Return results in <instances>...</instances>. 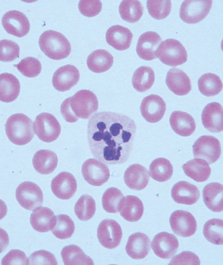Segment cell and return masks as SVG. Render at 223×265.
Instances as JSON below:
<instances>
[{
  "instance_id": "1",
  "label": "cell",
  "mask_w": 223,
  "mask_h": 265,
  "mask_svg": "<svg viewBox=\"0 0 223 265\" xmlns=\"http://www.w3.org/2000/svg\"><path fill=\"white\" fill-rule=\"evenodd\" d=\"M135 122L128 116L112 112L95 113L87 124V140L96 159L107 164L125 162L132 150Z\"/></svg>"
},
{
  "instance_id": "2",
  "label": "cell",
  "mask_w": 223,
  "mask_h": 265,
  "mask_svg": "<svg viewBox=\"0 0 223 265\" xmlns=\"http://www.w3.org/2000/svg\"><path fill=\"white\" fill-rule=\"evenodd\" d=\"M98 107L96 94L89 90L82 89L63 102L60 112L66 122L73 123L78 118H88L98 110Z\"/></svg>"
},
{
  "instance_id": "3",
  "label": "cell",
  "mask_w": 223,
  "mask_h": 265,
  "mask_svg": "<svg viewBox=\"0 0 223 265\" xmlns=\"http://www.w3.org/2000/svg\"><path fill=\"white\" fill-rule=\"evenodd\" d=\"M38 44L44 54L54 60L66 58L71 50L67 39L61 33L53 30L44 31L39 37Z\"/></svg>"
},
{
  "instance_id": "4",
  "label": "cell",
  "mask_w": 223,
  "mask_h": 265,
  "mask_svg": "<svg viewBox=\"0 0 223 265\" xmlns=\"http://www.w3.org/2000/svg\"><path fill=\"white\" fill-rule=\"evenodd\" d=\"M32 125V120L26 115L13 114L7 120L6 133L12 143L17 145H24L30 142L34 137Z\"/></svg>"
},
{
  "instance_id": "5",
  "label": "cell",
  "mask_w": 223,
  "mask_h": 265,
  "mask_svg": "<svg viewBox=\"0 0 223 265\" xmlns=\"http://www.w3.org/2000/svg\"><path fill=\"white\" fill-rule=\"evenodd\" d=\"M156 56L163 63L176 67L187 61V52L177 40L168 39L162 41L156 51Z\"/></svg>"
},
{
  "instance_id": "6",
  "label": "cell",
  "mask_w": 223,
  "mask_h": 265,
  "mask_svg": "<svg viewBox=\"0 0 223 265\" xmlns=\"http://www.w3.org/2000/svg\"><path fill=\"white\" fill-rule=\"evenodd\" d=\"M34 134L41 141L50 143L55 141L61 132V126L52 114L43 112L38 115L33 123Z\"/></svg>"
},
{
  "instance_id": "7",
  "label": "cell",
  "mask_w": 223,
  "mask_h": 265,
  "mask_svg": "<svg viewBox=\"0 0 223 265\" xmlns=\"http://www.w3.org/2000/svg\"><path fill=\"white\" fill-rule=\"evenodd\" d=\"M212 4L211 0H186L180 7V18L187 23H198L206 17Z\"/></svg>"
},
{
  "instance_id": "8",
  "label": "cell",
  "mask_w": 223,
  "mask_h": 265,
  "mask_svg": "<svg viewBox=\"0 0 223 265\" xmlns=\"http://www.w3.org/2000/svg\"><path fill=\"white\" fill-rule=\"evenodd\" d=\"M193 155L195 158H201L208 163L216 161L221 154L219 141L211 136L200 137L193 145Z\"/></svg>"
},
{
  "instance_id": "9",
  "label": "cell",
  "mask_w": 223,
  "mask_h": 265,
  "mask_svg": "<svg viewBox=\"0 0 223 265\" xmlns=\"http://www.w3.org/2000/svg\"><path fill=\"white\" fill-rule=\"evenodd\" d=\"M16 198L20 205L28 210H33L43 203L42 191L35 183L25 181L17 187Z\"/></svg>"
},
{
  "instance_id": "10",
  "label": "cell",
  "mask_w": 223,
  "mask_h": 265,
  "mask_svg": "<svg viewBox=\"0 0 223 265\" xmlns=\"http://www.w3.org/2000/svg\"><path fill=\"white\" fill-rule=\"evenodd\" d=\"M122 231L119 224L113 219L102 220L97 228V237L100 244L104 247L111 249L120 243Z\"/></svg>"
},
{
  "instance_id": "11",
  "label": "cell",
  "mask_w": 223,
  "mask_h": 265,
  "mask_svg": "<svg viewBox=\"0 0 223 265\" xmlns=\"http://www.w3.org/2000/svg\"><path fill=\"white\" fill-rule=\"evenodd\" d=\"M84 179L93 186H100L110 177V171L105 163L95 158L85 161L81 168Z\"/></svg>"
},
{
  "instance_id": "12",
  "label": "cell",
  "mask_w": 223,
  "mask_h": 265,
  "mask_svg": "<svg viewBox=\"0 0 223 265\" xmlns=\"http://www.w3.org/2000/svg\"><path fill=\"white\" fill-rule=\"evenodd\" d=\"M169 223L173 232L182 237H189L197 230V222L194 216L185 210L174 211L169 218Z\"/></svg>"
},
{
  "instance_id": "13",
  "label": "cell",
  "mask_w": 223,
  "mask_h": 265,
  "mask_svg": "<svg viewBox=\"0 0 223 265\" xmlns=\"http://www.w3.org/2000/svg\"><path fill=\"white\" fill-rule=\"evenodd\" d=\"M2 23L8 34L18 38L26 36L30 29L27 17L17 10H11L6 13L2 17Z\"/></svg>"
},
{
  "instance_id": "14",
  "label": "cell",
  "mask_w": 223,
  "mask_h": 265,
  "mask_svg": "<svg viewBox=\"0 0 223 265\" xmlns=\"http://www.w3.org/2000/svg\"><path fill=\"white\" fill-rule=\"evenodd\" d=\"M179 241L172 234L165 231L156 234L151 243V247L154 253L158 257L169 259L176 253L179 247Z\"/></svg>"
},
{
  "instance_id": "15",
  "label": "cell",
  "mask_w": 223,
  "mask_h": 265,
  "mask_svg": "<svg viewBox=\"0 0 223 265\" xmlns=\"http://www.w3.org/2000/svg\"><path fill=\"white\" fill-rule=\"evenodd\" d=\"M166 110V104L161 97L156 94H150L143 98L140 111L143 118L150 123H156L163 117Z\"/></svg>"
},
{
  "instance_id": "16",
  "label": "cell",
  "mask_w": 223,
  "mask_h": 265,
  "mask_svg": "<svg viewBox=\"0 0 223 265\" xmlns=\"http://www.w3.org/2000/svg\"><path fill=\"white\" fill-rule=\"evenodd\" d=\"M80 74L73 65L66 64L58 68L54 73L52 84L58 91L64 92L70 90L78 82Z\"/></svg>"
},
{
  "instance_id": "17",
  "label": "cell",
  "mask_w": 223,
  "mask_h": 265,
  "mask_svg": "<svg viewBox=\"0 0 223 265\" xmlns=\"http://www.w3.org/2000/svg\"><path fill=\"white\" fill-rule=\"evenodd\" d=\"M51 189L54 194L62 200L71 198L77 189V182L72 174L62 172L53 179Z\"/></svg>"
},
{
  "instance_id": "18",
  "label": "cell",
  "mask_w": 223,
  "mask_h": 265,
  "mask_svg": "<svg viewBox=\"0 0 223 265\" xmlns=\"http://www.w3.org/2000/svg\"><path fill=\"white\" fill-rule=\"evenodd\" d=\"M162 42L160 36L156 32L148 31L143 33L139 37L137 44L138 55L146 60L157 58V49Z\"/></svg>"
},
{
  "instance_id": "19",
  "label": "cell",
  "mask_w": 223,
  "mask_h": 265,
  "mask_svg": "<svg viewBox=\"0 0 223 265\" xmlns=\"http://www.w3.org/2000/svg\"><path fill=\"white\" fill-rule=\"evenodd\" d=\"M202 123L208 131L217 133L223 129L222 107L217 102L207 104L203 109L201 115Z\"/></svg>"
},
{
  "instance_id": "20",
  "label": "cell",
  "mask_w": 223,
  "mask_h": 265,
  "mask_svg": "<svg viewBox=\"0 0 223 265\" xmlns=\"http://www.w3.org/2000/svg\"><path fill=\"white\" fill-rule=\"evenodd\" d=\"M171 197L178 204L192 205L199 199V190L195 185L185 181L175 183L172 187Z\"/></svg>"
},
{
  "instance_id": "21",
  "label": "cell",
  "mask_w": 223,
  "mask_h": 265,
  "mask_svg": "<svg viewBox=\"0 0 223 265\" xmlns=\"http://www.w3.org/2000/svg\"><path fill=\"white\" fill-rule=\"evenodd\" d=\"M166 84L169 89L177 95H185L191 90V83L188 76L182 70L172 68L167 73Z\"/></svg>"
},
{
  "instance_id": "22",
  "label": "cell",
  "mask_w": 223,
  "mask_h": 265,
  "mask_svg": "<svg viewBox=\"0 0 223 265\" xmlns=\"http://www.w3.org/2000/svg\"><path fill=\"white\" fill-rule=\"evenodd\" d=\"M150 239L146 234L140 232L134 233L128 238L125 251L133 259H143L150 250Z\"/></svg>"
},
{
  "instance_id": "23",
  "label": "cell",
  "mask_w": 223,
  "mask_h": 265,
  "mask_svg": "<svg viewBox=\"0 0 223 265\" xmlns=\"http://www.w3.org/2000/svg\"><path fill=\"white\" fill-rule=\"evenodd\" d=\"M56 222V216L48 207L39 206L34 209L30 218V222L33 228L40 233L52 230Z\"/></svg>"
},
{
  "instance_id": "24",
  "label": "cell",
  "mask_w": 223,
  "mask_h": 265,
  "mask_svg": "<svg viewBox=\"0 0 223 265\" xmlns=\"http://www.w3.org/2000/svg\"><path fill=\"white\" fill-rule=\"evenodd\" d=\"M132 37L129 29L120 25L111 26L106 32L107 43L119 51L126 50L130 47Z\"/></svg>"
},
{
  "instance_id": "25",
  "label": "cell",
  "mask_w": 223,
  "mask_h": 265,
  "mask_svg": "<svg viewBox=\"0 0 223 265\" xmlns=\"http://www.w3.org/2000/svg\"><path fill=\"white\" fill-rule=\"evenodd\" d=\"M149 173L144 166L133 164L128 167L124 174V181L127 186L133 190H141L148 185Z\"/></svg>"
},
{
  "instance_id": "26",
  "label": "cell",
  "mask_w": 223,
  "mask_h": 265,
  "mask_svg": "<svg viewBox=\"0 0 223 265\" xmlns=\"http://www.w3.org/2000/svg\"><path fill=\"white\" fill-rule=\"evenodd\" d=\"M118 211L120 215L126 221L136 222L142 217L144 212V206L142 201L134 195L124 197L119 206Z\"/></svg>"
},
{
  "instance_id": "27",
  "label": "cell",
  "mask_w": 223,
  "mask_h": 265,
  "mask_svg": "<svg viewBox=\"0 0 223 265\" xmlns=\"http://www.w3.org/2000/svg\"><path fill=\"white\" fill-rule=\"evenodd\" d=\"M169 123L172 130L183 137L191 135L196 129V124L193 117L181 111H175L171 114Z\"/></svg>"
},
{
  "instance_id": "28",
  "label": "cell",
  "mask_w": 223,
  "mask_h": 265,
  "mask_svg": "<svg viewBox=\"0 0 223 265\" xmlns=\"http://www.w3.org/2000/svg\"><path fill=\"white\" fill-rule=\"evenodd\" d=\"M204 203L206 207L214 212L223 210V186L217 182L210 183L202 190Z\"/></svg>"
},
{
  "instance_id": "29",
  "label": "cell",
  "mask_w": 223,
  "mask_h": 265,
  "mask_svg": "<svg viewBox=\"0 0 223 265\" xmlns=\"http://www.w3.org/2000/svg\"><path fill=\"white\" fill-rule=\"evenodd\" d=\"M32 164L36 172L40 174L47 175L52 173L58 164L56 154L50 150L37 151L32 158Z\"/></svg>"
},
{
  "instance_id": "30",
  "label": "cell",
  "mask_w": 223,
  "mask_h": 265,
  "mask_svg": "<svg viewBox=\"0 0 223 265\" xmlns=\"http://www.w3.org/2000/svg\"><path fill=\"white\" fill-rule=\"evenodd\" d=\"M20 85L18 79L13 74L4 73L0 75V100L10 103L19 95Z\"/></svg>"
},
{
  "instance_id": "31",
  "label": "cell",
  "mask_w": 223,
  "mask_h": 265,
  "mask_svg": "<svg viewBox=\"0 0 223 265\" xmlns=\"http://www.w3.org/2000/svg\"><path fill=\"white\" fill-rule=\"evenodd\" d=\"M185 174L197 182L206 181L211 174V168L208 162L201 158H194L183 165Z\"/></svg>"
},
{
  "instance_id": "32",
  "label": "cell",
  "mask_w": 223,
  "mask_h": 265,
  "mask_svg": "<svg viewBox=\"0 0 223 265\" xmlns=\"http://www.w3.org/2000/svg\"><path fill=\"white\" fill-rule=\"evenodd\" d=\"M86 63L90 70L101 73L108 71L113 63L112 55L105 49H97L87 57Z\"/></svg>"
},
{
  "instance_id": "33",
  "label": "cell",
  "mask_w": 223,
  "mask_h": 265,
  "mask_svg": "<svg viewBox=\"0 0 223 265\" xmlns=\"http://www.w3.org/2000/svg\"><path fill=\"white\" fill-rule=\"evenodd\" d=\"M61 255L65 265H94L92 258L75 245L65 246Z\"/></svg>"
},
{
  "instance_id": "34",
  "label": "cell",
  "mask_w": 223,
  "mask_h": 265,
  "mask_svg": "<svg viewBox=\"0 0 223 265\" xmlns=\"http://www.w3.org/2000/svg\"><path fill=\"white\" fill-rule=\"evenodd\" d=\"M155 74L153 70L147 66H141L134 72L132 77L133 88L139 92L149 90L154 84Z\"/></svg>"
},
{
  "instance_id": "35",
  "label": "cell",
  "mask_w": 223,
  "mask_h": 265,
  "mask_svg": "<svg viewBox=\"0 0 223 265\" xmlns=\"http://www.w3.org/2000/svg\"><path fill=\"white\" fill-rule=\"evenodd\" d=\"M198 86L200 92L206 96L217 95L222 88V82L219 77L210 73L203 74L199 78Z\"/></svg>"
},
{
  "instance_id": "36",
  "label": "cell",
  "mask_w": 223,
  "mask_h": 265,
  "mask_svg": "<svg viewBox=\"0 0 223 265\" xmlns=\"http://www.w3.org/2000/svg\"><path fill=\"white\" fill-rule=\"evenodd\" d=\"M149 173L154 180L163 182L171 177L173 167L168 159L162 157L157 158L151 163Z\"/></svg>"
},
{
  "instance_id": "37",
  "label": "cell",
  "mask_w": 223,
  "mask_h": 265,
  "mask_svg": "<svg viewBox=\"0 0 223 265\" xmlns=\"http://www.w3.org/2000/svg\"><path fill=\"white\" fill-rule=\"evenodd\" d=\"M142 4L137 0L122 1L119 7V12L121 18L129 23L138 21L143 14Z\"/></svg>"
},
{
  "instance_id": "38",
  "label": "cell",
  "mask_w": 223,
  "mask_h": 265,
  "mask_svg": "<svg viewBox=\"0 0 223 265\" xmlns=\"http://www.w3.org/2000/svg\"><path fill=\"white\" fill-rule=\"evenodd\" d=\"M203 233L209 242L217 245L223 244V221L218 218L208 220L203 226Z\"/></svg>"
},
{
  "instance_id": "39",
  "label": "cell",
  "mask_w": 223,
  "mask_h": 265,
  "mask_svg": "<svg viewBox=\"0 0 223 265\" xmlns=\"http://www.w3.org/2000/svg\"><path fill=\"white\" fill-rule=\"evenodd\" d=\"M96 202L90 195H81L74 206V212L77 218L83 221L91 219L96 212Z\"/></svg>"
},
{
  "instance_id": "40",
  "label": "cell",
  "mask_w": 223,
  "mask_h": 265,
  "mask_svg": "<svg viewBox=\"0 0 223 265\" xmlns=\"http://www.w3.org/2000/svg\"><path fill=\"white\" fill-rule=\"evenodd\" d=\"M74 229L72 219L67 215L60 214L56 216V224L52 231L56 238L63 240L70 238Z\"/></svg>"
},
{
  "instance_id": "41",
  "label": "cell",
  "mask_w": 223,
  "mask_h": 265,
  "mask_svg": "<svg viewBox=\"0 0 223 265\" xmlns=\"http://www.w3.org/2000/svg\"><path fill=\"white\" fill-rule=\"evenodd\" d=\"M124 197L121 191L116 187H110L106 189L102 198V206L108 213H116L118 211L119 204Z\"/></svg>"
},
{
  "instance_id": "42",
  "label": "cell",
  "mask_w": 223,
  "mask_h": 265,
  "mask_svg": "<svg viewBox=\"0 0 223 265\" xmlns=\"http://www.w3.org/2000/svg\"><path fill=\"white\" fill-rule=\"evenodd\" d=\"M147 8L150 16L157 20L166 18L171 9V3L169 0H148Z\"/></svg>"
},
{
  "instance_id": "43",
  "label": "cell",
  "mask_w": 223,
  "mask_h": 265,
  "mask_svg": "<svg viewBox=\"0 0 223 265\" xmlns=\"http://www.w3.org/2000/svg\"><path fill=\"white\" fill-rule=\"evenodd\" d=\"M14 66L16 67L23 75L28 78L36 77L41 70L40 61L37 58L30 56L24 58Z\"/></svg>"
},
{
  "instance_id": "44",
  "label": "cell",
  "mask_w": 223,
  "mask_h": 265,
  "mask_svg": "<svg viewBox=\"0 0 223 265\" xmlns=\"http://www.w3.org/2000/svg\"><path fill=\"white\" fill-rule=\"evenodd\" d=\"M20 48L15 42L4 39L0 41V60L11 62L19 57Z\"/></svg>"
},
{
  "instance_id": "45",
  "label": "cell",
  "mask_w": 223,
  "mask_h": 265,
  "mask_svg": "<svg viewBox=\"0 0 223 265\" xmlns=\"http://www.w3.org/2000/svg\"><path fill=\"white\" fill-rule=\"evenodd\" d=\"M29 265H57L55 256L50 252L44 250L36 251L28 257Z\"/></svg>"
},
{
  "instance_id": "46",
  "label": "cell",
  "mask_w": 223,
  "mask_h": 265,
  "mask_svg": "<svg viewBox=\"0 0 223 265\" xmlns=\"http://www.w3.org/2000/svg\"><path fill=\"white\" fill-rule=\"evenodd\" d=\"M102 8V4L99 0H81L78 3V9L81 14L92 17L99 14Z\"/></svg>"
},
{
  "instance_id": "47",
  "label": "cell",
  "mask_w": 223,
  "mask_h": 265,
  "mask_svg": "<svg viewBox=\"0 0 223 265\" xmlns=\"http://www.w3.org/2000/svg\"><path fill=\"white\" fill-rule=\"evenodd\" d=\"M1 264L28 265L29 260L24 252L18 249H12L3 257Z\"/></svg>"
},
{
  "instance_id": "48",
  "label": "cell",
  "mask_w": 223,
  "mask_h": 265,
  "mask_svg": "<svg viewBox=\"0 0 223 265\" xmlns=\"http://www.w3.org/2000/svg\"><path fill=\"white\" fill-rule=\"evenodd\" d=\"M200 261L198 256L192 252L185 251L174 256L168 264L173 265H199Z\"/></svg>"
}]
</instances>
